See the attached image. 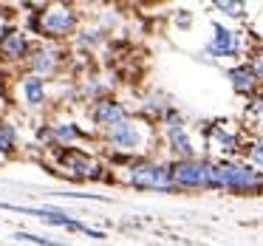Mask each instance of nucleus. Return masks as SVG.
I'll list each match as a JSON object with an SVG mask.
<instances>
[{
  "instance_id": "f257e3e1",
  "label": "nucleus",
  "mask_w": 263,
  "mask_h": 246,
  "mask_svg": "<svg viewBox=\"0 0 263 246\" xmlns=\"http://www.w3.org/2000/svg\"><path fill=\"white\" fill-rule=\"evenodd\" d=\"M102 142L125 164V161H133V159H147L156 150V144H159V130L144 116H139V119L130 116L127 122L116 125L114 130L102 133Z\"/></svg>"
},
{
  "instance_id": "f03ea898",
  "label": "nucleus",
  "mask_w": 263,
  "mask_h": 246,
  "mask_svg": "<svg viewBox=\"0 0 263 246\" xmlns=\"http://www.w3.org/2000/svg\"><path fill=\"white\" fill-rule=\"evenodd\" d=\"M119 181L136 190H156V193H178L173 184L170 164H161L153 159H133L119 167Z\"/></svg>"
},
{
  "instance_id": "7ed1b4c3",
  "label": "nucleus",
  "mask_w": 263,
  "mask_h": 246,
  "mask_svg": "<svg viewBox=\"0 0 263 246\" xmlns=\"http://www.w3.org/2000/svg\"><path fill=\"white\" fill-rule=\"evenodd\" d=\"M80 14L68 3H51V6H40V12H31L29 29L34 34L46 37L48 43H60L77 31Z\"/></svg>"
},
{
  "instance_id": "20e7f679",
  "label": "nucleus",
  "mask_w": 263,
  "mask_h": 246,
  "mask_svg": "<svg viewBox=\"0 0 263 246\" xmlns=\"http://www.w3.org/2000/svg\"><path fill=\"white\" fill-rule=\"evenodd\" d=\"M212 190H227L235 195L263 193V173L240 161H218L212 170Z\"/></svg>"
},
{
  "instance_id": "39448f33",
  "label": "nucleus",
  "mask_w": 263,
  "mask_h": 246,
  "mask_svg": "<svg viewBox=\"0 0 263 246\" xmlns=\"http://www.w3.org/2000/svg\"><path fill=\"white\" fill-rule=\"evenodd\" d=\"M54 156H57L60 170H65L71 178H80V181H114V176L102 167V161L80 147H54Z\"/></svg>"
},
{
  "instance_id": "423d86ee",
  "label": "nucleus",
  "mask_w": 263,
  "mask_h": 246,
  "mask_svg": "<svg viewBox=\"0 0 263 246\" xmlns=\"http://www.w3.org/2000/svg\"><path fill=\"white\" fill-rule=\"evenodd\" d=\"M173 184L176 190H212V170L215 164L206 159H187L173 161Z\"/></svg>"
},
{
  "instance_id": "0eeeda50",
  "label": "nucleus",
  "mask_w": 263,
  "mask_h": 246,
  "mask_svg": "<svg viewBox=\"0 0 263 246\" xmlns=\"http://www.w3.org/2000/svg\"><path fill=\"white\" fill-rule=\"evenodd\" d=\"M161 133H164V142H167V150L176 156V161H187V159H195V150H193V139H190L187 127H184V119L178 110H167L164 122H161Z\"/></svg>"
},
{
  "instance_id": "6e6552de",
  "label": "nucleus",
  "mask_w": 263,
  "mask_h": 246,
  "mask_svg": "<svg viewBox=\"0 0 263 246\" xmlns=\"http://www.w3.org/2000/svg\"><path fill=\"white\" fill-rule=\"evenodd\" d=\"M65 63V51L63 46H57V43H43V46H34V51H31V57L26 60V68H29V74L34 77H54L60 68H63Z\"/></svg>"
},
{
  "instance_id": "1a4fd4ad",
  "label": "nucleus",
  "mask_w": 263,
  "mask_h": 246,
  "mask_svg": "<svg viewBox=\"0 0 263 246\" xmlns=\"http://www.w3.org/2000/svg\"><path fill=\"white\" fill-rule=\"evenodd\" d=\"M127 119H130V110H127L119 99H114V97L93 99V105H91V122H93V127H97L99 133L114 130L116 125H122V122H127Z\"/></svg>"
},
{
  "instance_id": "9d476101",
  "label": "nucleus",
  "mask_w": 263,
  "mask_h": 246,
  "mask_svg": "<svg viewBox=\"0 0 263 246\" xmlns=\"http://www.w3.org/2000/svg\"><path fill=\"white\" fill-rule=\"evenodd\" d=\"M34 46H31L29 34L23 29H3L0 34V63H9V65H17L26 63L31 57Z\"/></svg>"
},
{
  "instance_id": "9b49d317",
  "label": "nucleus",
  "mask_w": 263,
  "mask_h": 246,
  "mask_svg": "<svg viewBox=\"0 0 263 246\" xmlns=\"http://www.w3.org/2000/svg\"><path fill=\"white\" fill-rule=\"evenodd\" d=\"M204 136H206V142H210L212 150H218L221 156H227V161L232 159L235 153H240V147H243V139H240L235 130H229L223 122H215V125L204 127Z\"/></svg>"
},
{
  "instance_id": "f8f14e48",
  "label": "nucleus",
  "mask_w": 263,
  "mask_h": 246,
  "mask_svg": "<svg viewBox=\"0 0 263 246\" xmlns=\"http://www.w3.org/2000/svg\"><path fill=\"white\" fill-rule=\"evenodd\" d=\"M212 43L206 46V51L212 54V57H238L243 48H240V34L232 29H227V26L215 23L212 26Z\"/></svg>"
},
{
  "instance_id": "ddd939ff",
  "label": "nucleus",
  "mask_w": 263,
  "mask_h": 246,
  "mask_svg": "<svg viewBox=\"0 0 263 246\" xmlns=\"http://www.w3.org/2000/svg\"><path fill=\"white\" fill-rule=\"evenodd\" d=\"M93 133L91 130H82L77 122L65 119V122H54L51 125V142L54 147H77L82 142H91Z\"/></svg>"
},
{
  "instance_id": "4468645a",
  "label": "nucleus",
  "mask_w": 263,
  "mask_h": 246,
  "mask_svg": "<svg viewBox=\"0 0 263 246\" xmlns=\"http://www.w3.org/2000/svg\"><path fill=\"white\" fill-rule=\"evenodd\" d=\"M17 88H20V97H23V102L29 105L31 110L43 108V105L48 102V82L43 80V77L23 74V77L17 80Z\"/></svg>"
},
{
  "instance_id": "2eb2a0df",
  "label": "nucleus",
  "mask_w": 263,
  "mask_h": 246,
  "mask_svg": "<svg viewBox=\"0 0 263 246\" xmlns=\"http://www.w3.org/2000/svg\"><path fill=\"white\" fill-rule=\"evenodd\" d=\"M229 82H232V88L238 93H243V97H255L257 88H260V82H257L255 71L249 68V63H240V65H232L229 68Z\"/></svg>"
},
{
  "instance_id": "dca6fc26",
  "label": "nucleus",
  "mask_w": 263,
  "mask_h": 246,
  "mask_svg": "<svg viewBox=\"0 0 263 246\" xmlns=\"http://www.w3.org/2000/svg\"><path fill=\"white\" fill-rule=\"evenodd\" d=\"M240 153H243L246 164L263 173V139H260V136H249V139H243V147H240Z\"/></svg>"
},
{
  "instance_id": "f3484780",
  "label": "nucleus",
  "mask_w": 263,
  "mask_h": 246,
  "mask_svg": "<svg viewBox=\"0 0 263 246\" xmlns=\"http://www.w3.org/2000/svg\"><path fill=\"white\" fill-rule=\"evenodd\" d=\"M17 150V127L12 122H0V153H14Z\"/></svg>"
},
{
  "instance_id": "a211bd4d",
  "label": "nucleus",
  "mask_w": 263,
  "mask_h": 246,
  "mask_svg": "<svg viewBox=\"0 0 263 246\" xmlns=\"http://www.w3.org/2000/svg\"><path fill=\"white\" fill-rule=\"evenodd\" d=\"M246 119L255 122V125H263V93H255L249 99V108H246Z\"/></svg>"
},
{
  "instance_id": "6ab92c4d",
  "label": "nucleus",
  "mask_w": 263,
  "mask_h": 246,
  "mask_svg": "<svg viewBox=\"0 0 263 246\" xmlns=\"http://www.w3.org/2000/svg\"><path fill=\"white\" fill-rule=\"evenodd\" d=\"M249 68L255 71V77H257V82L263 85V46H255V48H249Z\"/></svg>"
},
{
  "instance_id": "aec40b11",
  "label": "nucleus",
  "mask_w": 263,
  "mask_h": 246,
  "mask_svg": "<svg viewBox=\"0 0 263 246\" xmlns=\"http://www.w3.org/2000/svg\"><path fill=\"white\" fill-rule=\"evenodd\" d=\"M14 238H17V240H29V243H37V246H65V243H57V240L40 238V235H31V232H17Z\"/></svg>"
},
{
  "instance_id": "412c9836",
  "label": "nucleus",
  "mask_w": 263,
  "mask_h": 246,
  "mask_svg": "<svg viewBox=\"0 0 263 246\" xmlns=\"http://www.w3.org/2000/svg\"><path fill=\"white\" fill-rule=\"evenodd\" d=\"M215 9H221L229 17H243V3H227V0H221V3H215Z\"/></svg>"
},
{
  "instance_id": "4be33fe9",
  "label": "nucleus",
  "mask_w": 263,
  "mask_h": 246,
  "mask_svg": "<svg viewBox=\"0 0 263 246\" xmlns=\"http://www.w3.org/2000/svg\"><path fill=\"white\" fill-rule=\"evenodd\" d=\"M176 23L178 26H190V12H187V9H181V12L176 14Z\"/></svg>"
}]
</instances>
